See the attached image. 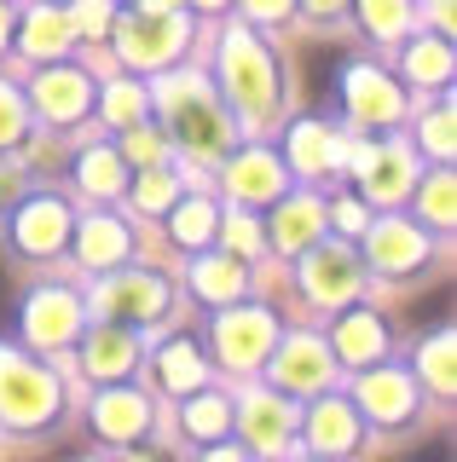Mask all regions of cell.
<instances>
[{
  "label": "cell",
  "instance_id": "cell-1",
  "mask_svg": "<svg viewBox=\"0 0 457 462\" xmlns=\"http://www.w3.org/2000/svg\"><path fill=\"white\" fill-rule=\"evenodd\" d=\"M151 105L163 110L168 134H174L180 144H191V151H203V156H226V151H232V122H226L220 98L209 93L203 76H174V81H163V87L151 93Z\"/></svg>",
  "mask_w": 457,
  "mask_h": 462
},
{
  "label": "cell",
  "instance_id": "cell-2",
  "mask_svg": "<svg viewBox=\"0 0 457 462\" xmlns=\"http://www.w3.org/2000/svg\"><path fill=\"white\" fill-rule=\"evenodd\" d=\"M220 81H226V98L244 122H266L278 110V76H273V58L266 47L249 35V29H226L220 41Z\"/></svg>",
  "mask_w": 457,
  "mask_h": 462
},
{
  "label": "cell",
  "instance_id": "cell-3",
  "mask_svg": "<svg viewBox=\"0 0 457 462\" xmlns=\"http://www.w3.org/2000/svg\"><path fill=\"white\" fill-rule=\"evenodd\" d=\"M64 404V387L52 382L41 365H30L23 353L0 346V422L6 428H41L52 422Z\"/></svg>",
  "mask_w": 457,
  "mask_h": 462
},
{
  "label": "cell",
  "instance_id": "cell-4",
  "mask_svg": "<svg viewBox=\"0 0 457 462\" xmlns=\"http://www.w3.org/2000/svg\"><path fill=\"white\" fill-rule=\"evenodd\" d=\"M185 35H191V18L174 6H139L134 18L122 23V58L127 64H139V69H163V64H174L180 47H185Z\"/></svg>",
  "mask_w": 457,
  "mask_h": 462
},
{
  "label": "cell",
  "instance_id": "cell-5",
  "mask_svg": "<svg viewBox=\"0 0 457 462\" xmlns=\"http://www.w3.org/2000/svg\"><path fill=\"white\" fill-rule=\"evenodd\" d=\"M93 312L117 318V324H151L168 312V283L156 272H122V278L93 289Z\"/></svg>",
  "mask_w": 457,
  "mask_h": 462
},
{
  "label": "cell",
  "instance_id": "cell-6",
  "mask_svg": "<svg viewBox=\"0 0 457 462\" xmlns=\"http://www.w3.org/2000/svg\"><path fill=\"white\" fill-rule=\"evenodd\" d=\"M214 341H220V358L232 370H249V365H261L266 358V346L278 341V324H273V312L266 307H226L220 312V324H214Z\"/></svg>",
  "mask_w": 457,
  "mask_h": 462
},
{
  "label": "cell",
  "instance_id": "cell-7",
  "mask_svg": "<svg viewBox=\"0 0 457 462\" xmlns=\"http://www.w3.org/2000/svg\"><path fill=\"white\" fill-rule=\"evenodd\" d=\"M331 370H336V353L319 336H290L273 358V387L278 393H324Z\"/></svg>",
  "mask_w": 457,
  "mask_h": 462
},
{
  "label": "cell",
  "instance_id": "cell-8",
  "mask_svg": "<svg viewBox=\"0 0 457 462\" xmlns=\"http://www.w3.org/2000/svg\"><path fill=\"white\" fill-rule=\"evenodd\" d=\"M302 283L319 307H336V300H353L359 295V254L353 249H336V243H312L307 266H302Z\"/></svg>",
  "mask_w": 457,
  "mask_h": 462
},
{
  "label": "cell",
  "instance_id": "cell-9",
  "mask_svg": "<svg viewBox=\"0 0 457 462\" xmlns=\"http://www.w3.org/2000/svg\"><path fill=\"white\" fill-rule=\"evenodd\" d=\"M341 93H348L353 122H370V127L394 122V116L406 110V93H399V81H394V76H382L377 64H353L348 76H341Z\"/></svg>",
  "mask_w": 457,
  "mask_h": 462
},
{
  "label": "cell",
  "instance_id": "cell-10",
  "mask_svg": "<svg viewBox=\"0 0 457 462\" xmlns=\"http://www.w3.org/2000/svg\"><path fill=\"white\" fill-rule=\"evenodd\" d=\"M23 336L35 346H70L81 336V300L70 289H41L23 307Z\"/></svg>",
  "mask_w": 457,
  "mask_h": 462
},
{
  "label": "cell",
  "instance_id": "cell-11",
  "mask_svg": "<svg viewBox=\"0 0 457 462\" xmlns=\"http://www.w3.org/2000/svg\"><path fill=\"white\" fill-rule=\"evenodd\" d=\"M12 243L23 254H59L70 243V208L59 197H30L18 208V220H12Z\"/></svg>",
  "mask_w": 457,
  "mask_h": 462
},
{
  "label": "cell",
  "instance_id": "cell-12",
  "mask_svg": "<svg viewBox=\"0 0 457 462\" xmlns=\"http://www.w3.org/2000/svg\"><path fill=\"white\" fill-rule=\"evenodd\" d=\"M353 173H359L365 197H399L411 185V173H417V162H411V151H399L394 139H370L353 151Z\"/></svg>",
  "mask_w": 457,
  "mask_h": 462
},
{
  "label": "cell",
  "instance_id": "cell-13",
  "mask_svg": "<svg viewBox=\"0 0 457 462\" xmlns=\"http://www.w3.org/2000/svg\"><path fill=\"white\" fill-rule=\"evenodd\" d=\"M35 110L47 116V122H81V116L93 110V81L70 64L41 69L35 76Z\"/></svg>",
  "mask_w": 457,
  "mask_h": 462
},
{
  "label": "cell",
  "instance_id": "cell-14",
  "mask_svg": "<svg viewBox=\"0 0 457 462\" xmlns=\"http://www.w3.org/2000/svg\"><path fill=\"white\" fill-rule=\"evenodd\" d=\"M134 358H139V341H134L127 324H117V318H105V324L81 341V370L98 375V382H122V375L134 370Z\"/></svg>",
  "mask_w": 457,
  "mask_h": 462
},
{
  "label": "cell",
  "instance_id": "cell-15",
  "mask_svg": "<svg viewBox=\"0 0 457 462\" xmlns=\"http://www.w3.org/2000/svg\"><path fill=\"white\" fill-rule=\"evenodd\" d=\"M226 185H232L238 202H273V197H284L290 173H284V162L273 151H244L226 162Z\"/></svg>",
  "mask_w": 457,
  "mask_h": 462
},
{
  "label": "cell",
  "instance_id": "cell-16",
  "mask_svg": "<svg viewBox=\"0 0 457 462\" xmlns=\"http://www.w3.org/2000/svg\"><path fill=\"white\" fill-rule=\"evenodd\" d=\"M423 254H428V237H423L417 226H406V220L370 226V266H377V272H388V278H406L411 266H423Z\"/></svg>",
  "mask_w": 457,
  "mask_h": 462
},
{
  "label": "cell",
  "instance_id": "cell-17",
  "mask_svg": "<svg viewBox=\"0 0 457 462\" xmlns=\"http://www.w3.org/2000/svg\"><path fill=\"white\" fill-rule=\"evenodd\" d=\"M359 404H365V416L370 422H406L411 411H417V387H411V375H399V370H365V382H359Z\"/></svg>",
  "mask_w": 457,
  "mask_h": 462
},
{
  "label": "cell",
  "instance_id": "cell-18",
  "mask_svg": "<svg viewBox=\"0 0 457 462\" xmlns=\"http://www.w3.org/2000/svg\"><path fill=\"white\" fill-rule=\"evenodd\" d=\"M238 428H244V445H255V451H290V404L273 399V393H249L244 399V416H238Z\"/></svg>",
  "mask_w": 457,
  "mask_h": 462
},
{
  "label": "cell",
  "instance_id": "cell-19",
  "mask_svg": "<svg viewBox=\"0 0 457 462\" xmlns=\"http://www.w3.org/2000/svg\"><path fill=\"white\" fill-rule=\"evenodd\" d=\"M93 428L117 445H134L139 433L151 428V404L139 393H127V387H110V393H98V404H93Z\"/></svg>",
  "mask_w": 457,
  "mask_h": 462
},
{
  "label": "cell",
  "instance_id": "cell-20",
  "mask_svg": "<svg viewBox=\"0 0 457 462\" xmlns=\"http://www.w3.org/2000/svg\"><path fill=\"white\" fill-rule=\"evenodd\" d=\"M319 231H324V202L319 197H290V202H278V214H273V243L284 254H307L312 243H319Z\"/></svg>",
  "mask_w": 457,
  "mask_h": 462
},
{
  "label": "cell",
  "instance_id": "cell-21",
  "mask_svg": "<svg viewBox=\"0 0 457 462\" xmlns=\"http://www.w3.org/2000/svg\"><path fill=\"white\" fill-rule=\"evenodd\" d=\"M341 162V144L336 134L324 122H295V134H290V168L302 173V180H324Z\"/></svg>",
  "mask_w": 457,
  "mask_h": 462
},
{
  "label": "cell",
  "instance_id": "cell-22",
  "mask_svg": "<svg viewBox=\"0 0 457 462\" xmlns=\"http://www.w3.org/2000/svg\"><path fill=\"white\" fill-rule=\"evenodd\" d=\"M382 353H388V329H382V318L353 312V318L336 324V358H341V365L365 370V365H377Z\"/></svg>",
  "mask_w": 457,
  "mask_h": 462
},
{
  "label": "cell",
  "instance_id": "cell-23",
  "mask_svg": "<svg viewBox=\"0 0 457 462\" xmlns=\"http://www.w3.org/2000/svg\"><path fill=\"white\" fill-rule=\"evenodd\" d=\"M359 445V422H353V404L341 399H319L307 416V451H353Z\"/></svg>",
  "mask_w": 457,
  "mask_h": 462
},
{
  "label": "cell",
  "instance_id": "cell-24",
  "mask_svg": "<svg viewBox=\"0 0 457 462\" xmlns=\"http://www.w3.org/2000/svg\"><path fill=\"white\" fill-rule=\"evenodd\" d=\"M76 249H81V260H88V266H117V260H127L134 237H127L122 220H110V214H93V220L76 231Z\"/></svg>",
  "mask_w": 457,
  "mask_h": 462
},
{
  "label": "cell",
  "instance_id": "cell-25",
  "mask_svg": "<svg viewBox=\"0 0 457 462\" xmlns=\"http://www.w3.org/2000/svg\"><path fill=\"white\" fill-rule=\"evenodd\" d=\"M70 41H76L70 12H59V6H30V18H23V52H30V58H59Z\"/></svg>",
  "mask_w": 457,
  "mask_h": 462
},
{
  "label": "cell",
  "instance_id": "cell-26",
  "mask_svg": "<svg viewBox=\"0 0 457 462\" xmlns=\"http://www.w3.org/2000/svg\"><path fill=\"white\" fill-rule=\"evenodd\" d=\"M244 260H220V254H209V260H197V272H191V289L203 300H214V307H232V300H244Z\"/></svg>",
  "mask_w": 457,
  "mask_h": 462
},
{
  "label": "cell",
  "instance_id": "cell-27",
  "mask_svg": "<svg viewBox=\"0 0 457 462\" xmlns=\"http://www.w3.org/2000/svg\"><path fill=\"white\" fill-rule=\"evenodd\" d=\"M203 353H197V341H168L163 353H156V382L168 387V393H191V387H203Z\"/></svg>",
  "mask_w": 457,
  "mask_h": 462
},
{
  "label": "cell",
  "instance_id": "cell-28",
  "mask_svg": "<svg viewBox=\"0 0 457 462\" xmlns=\"http://www.w3.org/2000/svg\"><path fill=\"white\" fill-rule=\"evenodd\" d=\"M226 428H232V404H226L220 393H185V433H191L197 445H220Z\"/></svg>",
  "mask_w": 457,
  "mask_h": 462
},
{
  "label": "cell",
  "instance_id": "cell-29",
  "mask_svg": "<svg viewBox=\"0 0 457 462\" xmlns=\"http://www.w3.org/2000/svg\"><path fill=\"white\" fill-rule=\"evenodd\" d=\"M406 69H411V81H417V87H446L452 81V47H446V35L411 41V47H406Z\"/></svg>",
  "mask_w": 457,
  "mask_h": 462
},
{
  "label": "cell",
  "instance_id": "cell-30",
  "mask_svg": "<svg viewBox=\"0 0 457 462\" xmlns=\"http://www.w3.org/2000/svg\"><path fill=\"white\" fill-rule=\"evenodd\" d=\"M76 180H81V191H88V197H117L122 185H127V173H122V156L117 151H81Z\"/></svg>",
  "mask_w": 457,
  "mask_h": 462
},
{
  "label": "cell",
  "instance_id": "cell-31",
  "mask_svg": "<svg viewBox=\"0 0 457 462\" xmlns=\"http://www.w3.org/2000/svg\"><path fill=\"white\" fill-rule=\"evenodd\" d=\"M168 226H174V237L185 243V249H203V243H214V226H220V214H214L209 197H185Z\"/></svg>",
  "mask_w": 457,
  "mask_h": 462
},
{
  "label": "cell",
  "instance_id": "cell-32",
  "mask_svg": "<svg viewBox=\"0 0 457 462\" xmlns=\"http://www.w3.org/2000/svg\"><path fill=\"white\" fill-rule=\"evenodd\" d=\"M359 12H365V29L377 41L406 35V23H411V0H359Z\"/></svg>",
  "mask_w": 457,
  "mask_h": 462
},
{
  "label": "cell",
  "instance_id": "cell-33",
  "mask_svg": "<svg viewBox=\"0 0 457 462\" xmlns=\"http://www.w3.org/2000/svg\"><path fill=\"white\" fill-rule=\"evenodd\" d=\"M174 197H180V185H174V173H168L163 162H151L145 173H139V185H134V202H139L145 214H163Z\"/></svg>",
  "mask_w": 457,
  "mask_h": 462
},
{
  "label": "cell",
  "instance_id": "cell-34",
  "mask_svg": "<svg viewBox=\"0 0 457 462\" xmlns=\"http://www.w3.org/2000/svg\"><path fill=\"white\" fill-rule=\"evenodd\" d=\"M417 370H423V382H434V393H452V329H440L434 341H423Z\"/></svg>",
  "mask_w": 457,
  "mask_h": 462
},
{
  "label": "cell",
  "instance_id": "cell-35",
  "mask_svg": "<svg viewBox=\"0 0 457 462\" xmlns=\"http://www.w3.org/2000/svg\"><path fill=\"white\" fill-rule=\"evenodd\" d=\"M151 110V93H139V87H110V93H105V116H110V122H117V127H134L139 122V116H145Z\"/></svg>",
  "mask_w": 457,
  "mask_h": 462
},
{
  "label": "cell",
  "instance_id": "cell-36",
  "mask_svg": "<svg viewBox=\"0 0 457 462\" xmlns=\"http://www.w3.org/2000/svg\"><path fill=\"white\" fill-rule=\"evenodd\" d=\"M417 208H423V220H434L440 231H452V180H446V173H434V180L423 185Z\"/></svg>",
  "mask_w": 457,
  "mask_h": 462
},
{
  "label": "cell",
  "instance_id": "cell-37",
  "mask_svg": "<svg viewBox=\"0 0 457 462\" xmlns=\"http://www.w3.org/2000/svg\"><path fill=\"white\" fill-rule=\"evenodd\" d=\"M127 156H134L139 168H151V162H163V156H168V139L156 134V127L134 122V127H127Z\"/></svg>",
  "mask_w": 457,
  "mask_h": 462
},
{
  "label": "cell",
  "instance_id": "cell-38",
  "mask_svg": "<svg viewBox=\"0 0 457 462\" xmlns=\"http://www.w3.org/2000/svg\"><path fill=\"white\" fill-rule=\"evenodd\" d=\"M23 127H30V116H23L18 93H12V87H0V151L23 139Z\"/></svg>",
  "mask_w": 457,
  "mask_h": 462
},
{
  "label": "cell",
  "instance_id": "cell-39",
  "mask_svg": "<svg viewBox=\"0 0 457 462\" xmlns=\"http://www.w3.org/2000/svg\"><path fill=\"white\" fill-rule=\"evenodd\" d=\"M423 151L452 156V105H440L434 116H423Z\"/></svg>",
  "mask_w": 457,
  "mask_h": 462
},
{
  "label": "cell",
  "instance_id": "cell-40",
  "mask_svg": "<svg viewBox=\"0 0 457 462\" xmlns=\"http://www.w3.org/2000/svg\"><path fill=\"white\" fill-rule=\"evenodd\" d=\"M226 249H232L238 260H249L255 249H261V226L244 220V214H232V220H226Z\"/></svg>",
  "mask_w": 457,
  "mask_h": 462
},
{
  "label": "cell",
  "instance_id": "cell-41",
  "mask_svg": "<svg viewBox=\"0 0 457 462\" xmlns=\"http://www.w3.org/2000/svg\"><path fill=\"white\" fill-rule=\"evenodd\" d=\"M76 29H88V35H105L110 23V0H76V18H70Z\"/></svg>",
  "mask_w": 457,
  "mask_h": 462
},
{
  "label": "cell",
  "instance_id": "cell-42",
  "mask_svg": "<svg viewBox=\"0 0 457 462\" xmlns=\"http://www.w3.org/2000/svg\"><path fill=\"white\" fill-rule=\"evenodd\" d=\"M290 6L295 0H244V12L255 23H278V18H290Z\"/></svg>",
  "mask_w": 457,
  "mask_h": 462
},
{
  "label": "cell",
  "instance_id": "cell-43",
  "mask_svg": "<svg viewBox=\"0 0 457 462\" xmlns=\"http://www.w3.org/2000/svg\"><path fill=\"white\" fill-rule=\"evenodd\" d=\"M336 220L348 226V231H359L365 226V208H359V202H336Z\"/></svg>",
  "mask_w": 457,
  "mask_h": 462
},
{
  "label": "cell",
  "instance_id": "cell-44",
  "mask_svg": "<svg viewBox=\"0 0 457 462\" xmlns=\"http://www.w3.org/2000/svg\"><path fill=\"white\" fill-rule=\"evenodd\" d=\"M12 35V0H0V41Z\"/></svg>",
  "mask_w": 457,
  "mask_h": 462
},
{
  "label": "cell",
  "instance_id": "cell-45",
  "mask_svg": "<svg viewBox=\"0 0 457 462\" xmlns=\"http://www.w3.org/2000/svg\"><path fill=\"white\" fill-rule=\"evenodd\" d=\"M307 6H312V12H341L348 0H307Z\"/></svg>",
  "mask_w": 457,
  "mask_h": 462
},
{
  "label": "cell",
  "instance_id": "cell-46",
  "mask_svg": "<svg viewBox=\"0 0 457 462\" xmlns=\"http://www.w3.org/2000/svg\"><path fill=\"white\" fill-rule=\"evenodd\" d=\"M191 6H226V0H191Z\"/></svg>",
  "mask_w": 457,
  "mask_h": 462
}]
</instances>
